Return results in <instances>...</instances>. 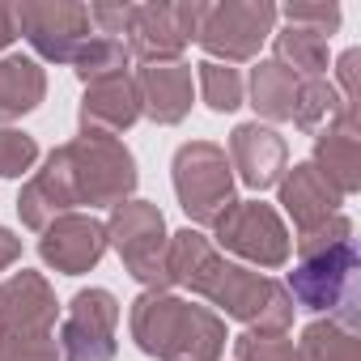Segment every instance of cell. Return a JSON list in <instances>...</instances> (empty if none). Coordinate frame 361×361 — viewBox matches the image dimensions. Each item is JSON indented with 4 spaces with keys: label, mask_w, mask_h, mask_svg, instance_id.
<instances>
[{
    "label": "cell",
    "mask_w": 361,
    "mask_h": 361,
    "mask_svg": "<svg viewBox=\"0 0 361 361\" xmlns=\"http://www.w3.org/2000/svg\"><path fill=\"white\" fill-rule=\"evenodd\" d=\"M200 0H183V5H132V26H128V51L140 64H174L196 43L200 30Z\"/></svg>",
    "instance_id": "obj_11"
},
{
    "label": "cell",
    "mask_w": 361,
    "mask_h": 361,
    "mask_svg": "<svg viewBox=\"0 0 361 361\" xmlns=\"http://www.w3.org/2000/svg\"><path fill=\"white\" fill-rule=\"evenodd\" d=\"M310 166L348 200L361 188V119L357 111H340L327 128L314 132V157Z\"/></svg>",
    "instance_id": "obj_16"
},
{
    "label": "cell",
    "mask_w": 361,
    "mask_h": 361,
    "mask_svg": "<svg viewBox=\"0 0 361 361\" xmlns=\"http://www.w3.org/2000/svg\"><path fill=\"white\" fill-rule=\"evenodd\" d=\"M136 94H140V115H149L153 123H183L192 111V68L183 60L174 64H145L136 77Z\"/></svg>",
    "instance_id": "obj_18"
},
{
    "label": "cell",
    "mask_w": 361,
    "mask_h": 361,
    "mask_svg": "<svg viewBox=\"0 0 361 361\" xmlns=\"http://www.w3.org/2000/svg\"><path fill=\"white\" fill-rule=\"evenodd\" d=\"M298 251V264L289 272V298L302 310L340 319L344 327H357L361 319V255L353 243V221L336 213L310 234L289 238Z\"/></svg>",
    "instance_id": "obj_2"
},
{
    "label": "cell",
    "mask_w": 361,
    "mask_h": 361,
    "mask_svg": "<svg viewBox=\"0 0 361 361\" xmlns=\"http://www.w3.org/2000/svg\"><path fill=\"white\" fill-rule=\"evenodd\" d=\"M230 170H238V178L251 188V192H264V188H276L281 174L289 170V149H285V136L259 119L251 123H238L230 132Z\"/></svg>",
    "instance_id": "obj_15"
},
{
    "label": "cell",
    "mask_w": 361,
    "mask_h": 361,
    "mask_svg": "<svg viewBox=\"0 0 361 361\" xmlns=\"http://www.w3.org/2000/svg\"><path fill=\"white\" fill-rule=\"evenodd\" d=\"M128 327L136 348L157 361H221L230 340L217 310L196 306L170 289H145L128 310Z\"/></svg>",
    "instance_id": "obj_3"
},
{
    "label": "cell",
    "mask_w": 361,
    "mask_h": 361,
    "mask_svg": "<svg viewBox=\"0 0 361 361\" xmlns=\"http://www.w3.org/2000/svg\"><path fill=\"white\" fill-rule=\"evenodd\" d=\"M39 255L64 276H81L106 255V226L90 213H64L39 234Z\"/></svg>",
    "instance_id": "obj_13"
},
{
    "label": "cell",
    "mask_w": 361,
    "mask_h": 361,
    "mask_svg": "<svg viewBox=\"0 0 361 361\" xmlns=\"http://www.w3.org/2000/svg\"><path fill=\"white\" fill-rule=\"evenodd\" d=\"M298 77L281 64V60H259L251 68V106L255 115L272 119V123H285L293 119V102H298Z\"/></svg>",
    "instance_id": "obj_21"
},
{
    "label": "cell",
    "mask_w": 361,
    "mask_h": 361,
    "mask_svg": "<svg viewBox=\"0 0 361 361\" xmlns=\"http://www.w3.org/2000/svg\"><path fill=\"white\" fill-rule=\"evenodd\" d=\"M340 111H348L336 94V85L327 77H314V81H302L298 85V102H293V128L302 132H319L327 128Z\"/></svg>",
    "instance_id": "obj_25"
},
{
    "label": "cell",
    "mask_w": 361,
    "mask_h": 361,
    "mask_svg": "<svg viewBox=\"0 0 361 361\" xmlns=\"http://www.w3.org/2000/svg\"><path fill=\"white\" fill-rule=\"evenodd\" d=\"M178 209L188 213L192 226H213L234 204V170L221 145L213 140H188L174 149L170 161Z\"/></svg>",
    "instance_id": "obj_6"
},
{
    "label": "cell",
    "mask_w": 361,
    "mask_h": 361,
    "mask_svg": "<svg viewBox=\"0 0 361 361\" xmlns=\"http://www.w3.org/2000/svg\"><path fill=\"white\" fill-rule=\"evenodd\" d=\"M302 361H361V336L357 327H344L340 319H314L298 340Z\"/></svg>",
    "instance_id": "obj_23"
},
{
    "label": "cell",
    "mask_w": 361,
    "mask_h": 361,
    "mask_svg": "<svg viewBox=\"0 0 361 361\" xmlns=\"http://www.w3.org/2000/svg\"><path fill=\"white\" fill-rule=\"evenodd\" d=\"M234 361H302V357H298V344L289 336H255V331H243L234 340Z\"/></svg>",
    "instance_id": "obj_29"
},
{
    "label": "cell",
    "mask_w": 361,
    "mask_h": 361,
    "mask_svg": "<svg viewBox=\"0 0 361 361\" xmlns=\"http://www.w3.org/2000/svg\"><path fill=\"white\" fill-rule=\"evenodd\" d=\"M81 200H77V183H73V166H68V153L64 145L43 161V170H35L26 183H22V196H18V217L22 226L30 230H47L56 217L73 213Z\"/></svg>",
    "instance_id": "obj_14"
},
{
    "label": "cell",
    "mask_w": 361,
    "mask_h": 361,
    "mask_svg": "<svg viewBox=\"0 0 361 361\" xmlns=\"http://www.w3.org/2000/svg\"><path fill=\"white\" fill-rule=\"evenodd\" d=\"M119 302L111 289H81L60 319V361H115Z\"/></svg>",
    "instance_id": "obj_10"
},
{
    "label": "cell",
    "mask_w": 361,
    "mask_h": 361,
    "mask_svg": "<svg viewBox=\"0 0 361 361\" xmlns=\"http://www.w3.org/2000/svg\"><path fill=\"white\" fill-rule=\"evenodd\" d=\"M39 161V140L22 128H0V178H22Z\"/></svg>",
    "instance_id": "obj_28"
},
{
    "label": "cell",
    "mask_w": 361,
    "mask_h": 361,
    "mask_svg": "<svg viewBox=\"0 0 361 361\" xmlns=\"http://www.w3.org/2000/svg\"><path fill=\"white\" fill-rule=\"evenodd\" d=\"M22 259V238L13 234V230H5V226H0V272H5V268H13Z\"/></svg>",
    "instance_id": "obj_33"
},
{
    "label": "cell",
    "mask_w": 361,
    "mask_h": 361,
    "mask_svg": "<svg viewBox=\"0 0 361 361\" xmlns=\"http://www.w3.org/2000/svg\"><path fill=\"white\" fill-rule=\"evenodd\" d=\"M90 9V26H98V35L106 39H123L132 26V5H85Z\"/></svg>",
    "instance_id": "obj_31"
},
{
    "label": "cell",
    "mask_w": 361,
    "mask_h": 361,
    "mask_svg": "<svg viewBox=\"0 0 361 361\" xmlns=\"http://www.w3.org/2000/svg\"><path fill=\"white\" fill-rule=\"evenodd\" d=\"M106 226V247H115V255L123 259L128 276L140 281L145 289H170V272H166V251H170V230L157 204L149 200H123L111 209Z\"/></svg>",
    "instance_id": "obj_4"
},
{
    "label": "cell",
    "mask_w": 361,
    "mask_h": 361,
    "mask_svg": "<svg viewBox=\"0 0 361 361\" xmlns=\"http://www.w3.org/2000/svg\"><path fill=\"white\" fill-rule=\"evenodd\" d=\"M272 43H276V56L298 81H314V77H327V39L310 35V30H298V26H285V30H272Z\"/></svg>",
    "instance_id": "obj_22"
},
{
    "label": "cell",
    "mask_w": 361,
    "mask_h": 361,
    "mask_svg": "<svg viewBox=\"0 0 361 361\" xmlns=\"http://www.w3.org/2000/svg\"><path fill=\"white\" fill-rule=\"evenodd\" d=\"M213 247H221L255 268H285L293 255L285 217L264 200H234L213 221Z\"/></svg>",
    "instance_id": "obj_8"
},
{
    "label": "cell",
    "mask_w": 361,
    "mask_h": 361,
    "mask_svg": "<svg viewBox=\"0 0 361 361\" xmlns=\"http://www.w3.org/2000/svg\"><path fill=\"white\" fill-rule=\"evenodd\" d=\"M68 166H73V183L77 200L90 209H115L132 200L136 192V157L119 136L106 132H81L77 140L64 145Z\"/></svg>",
    "instance_id": "obj_5"
},
{
    "label": "cell",
    "mask_w": 361,
    "mask_h": 361,
    "mask_svg": "<svg viewBox=\"0 0 361 361\" xmlns=\"http://www.w3.org/2000/svg\"><path fill=\"white\" fill-rule=\"evenodd\" d=\"M60 302L43 272H13L0 285V336H56Z\"/></svg>",
    "instance_id": "obj_12"
},
{
    "label": "cell",
    "mask_w": 361,
    "mask_h": 361,
    "mask_svg": "<svg viewBox=\"0 0 361 361\" xmlns=\"http://www.w3.org/2000/svg\"><path fill=\"white\" fill-rule=\"evenodd\" d=\"M47 98V73L35 56H5L0 60V123L30 115Z\"/></svg>",
    "instance_id": "obj_20"
},
{
    "label": "cell",
    "mask_w": 361,
    "mask_h": 361,
    "mask_svg": "<svg viewBox=\"0 0 361 361\" xmlns=\"http://www.w3.org/2000/svg\"><path fill=\"white\" fill-rule=\"evenodd\" d=\"M77 119H81V132H106V136L128 132L140 119V94H136L132 73L85 85V98H81Z\"/></svg>",
    "instance_id": "obj_19"
},
{
    "label": "cell",
    "mask_w": 361,
    "mask_h": 361,
    "mask_svg": "<svg viewBox=\"0 0 361 361\" xmlns=\"http://www.w3.org/2000/svg\"><path fill=\"white\" fill-rule=\"evenodd\" d=\"M276 18H285V26L310 30L319 39H327V35L340 30V5H331V0H298V5L276 9Z\"/></svg>",
    "instance_id": "obj_27"
},
{
    "label": "cell",
    "mask_w": 361,
    "mask_h": 361,
    "mask_svg": "<svg viewBox=\"0 0 361 361\" xmlns=\"http://www.w3.org/2000/svg\"><path fill=\"white\" fill-rule=\"evenodd\" d=\"M0 361H60L56 336H0Z\"/></svg>",
    "instance_id": "obj_30"
},
{
    "label": "cell",
    "mask_w": 361,
    "mask_h": 361,
    "mask_svg": "<svg viewBox=\"0 0 361 361\" xmlns=\"http://www.w3.org/2000/svg\"><path fill=\"white\" fill-rule=\"evenodd\" d=\"M276 30V5L268 0H221V5H204L196 43L217 60V64H243L255 60L259 47Z\"/></svg>",
    "instance_id": "obj_7"
},
{
    "label": "cell",
    "mask_w": 361,
    "mask_h": 361,
    "mask_svg": "<svg viewBox=\"0 0 361 361\" xmlns=\"http://www.w3.org/2000/svg\"><path fill=\"white\" fill-rule=\"evenodd\" d=\"M357 68H361V51L357 47H348L340 60H336V94H340V102L348 106V111H357Z\"/></svg>",
    "instance_id": "obj_32"
},
{
    "label": "cell",
    "mask_w": 361,
    "mask_h": 361,
    "mask_svg": "<svg viewBox=\"0 0 361 361\" xmlns=\"http://www.w3.org/2000/svg\"><path fill=\"white\" fill-rule=\"evenodd\" d=\"M132 64V51L123 39H106V35H90L81 43V51L73 56V73L94 85V81H106V77H123Z\"/></svg>",
    "instance_id": "obj_24"
},
{
    "label": "cell",
    "mask_w": 361,
    "mask_h": 361,
    "mask_svg": "<svg viewBox=\"0 0 361 361\" xmlns=\"http://www.w3.org/2000/svg\"><path fill=\"white\" fill-rule=\"evenodd\" d=\"M276 192H281V209H285L289 221H293V238L319 230V226L331 221V217L340 213V204H344V196L327 183V178H323L310 161L289 166V170L281 174Z\"/></svg>",
    "instance_id": "obj_17"
},
{
    "label": "cell",
    "mask_w": 361,
    "mask_h": 361,
    "mask_svg": "<svg viewBox=\"0 0 361 361\" xmlns=\"http://www.w3.org/2000/svg\"><path fill=\"white\" fill-rule=\"evenodd\" d=\"M13 22L18 35L47 64H73V56L94 30L90 9L77 0H22V5H13Z\"/></svg>",
    "instance_id": "obj_9"
},
{
    "label": "cell",
    "mask_w": 361,
    "mask_h": 361,
    "mask_svg": "<svg viewBox=\"0 0 361 361\" xmlns=\"http://www.w3.org/2000/svg\"><path fill=\"white\" fill-rule=\"evenodd\" d=\"M196 81H200V94H204V102H209L217 115H230V111H238V106H243V94H247V85H243L238 68H230V64H217V60H204V64H196Z\"/></svg>",
    "instance_id": "obj_26"
},
{
    "label": "cell",
    "mask_w": 361,
    "mask_h": 361,
    "mask_svg": "<svg viewBox=\"0 0 361 361\" xmlns=\"http://www.w3.org/2000/svg\"><path fill=\"white\" fill-rule=\"evenodd\" d=\"M13 39H18V22H13V5H5V0H0V51H5V47H13Z\"/></svg>",
    "instance_id": "obj_34"
},
{
    "label": "cell",
    "mask_w": 361,
    "mask_h": 361,
    "mask_svg": "<svg viewBox=\"0 0 361 361\" xmlns=\"http://www.w3.org/2000/svg\"><path fill=\"white\" fill-rule=\"evenodd\" d=\"M166 272H170V285H183V289L209 298L230 319L247 323V331H255V336H285L289 323H293L298 306H293V298L281 281L226 259L213 247V238H204L192 226L170 234Z\"/></svg>",
    "instance_id": "obj_1"
}]
</instances>
